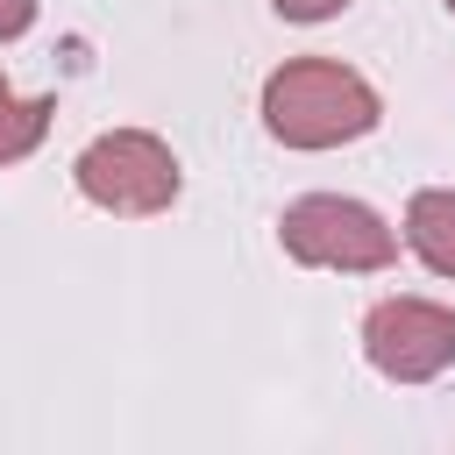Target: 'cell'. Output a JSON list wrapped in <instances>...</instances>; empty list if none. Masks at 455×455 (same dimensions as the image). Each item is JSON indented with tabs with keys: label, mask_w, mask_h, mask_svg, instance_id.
Here are the masks:
<instances>
[{
	"label": "cell",
	"mask_w": 455,
	"mask_h": 455,
	"mask_svg": "<svg viewBox=\"0 0 455 455\" xmlns=\"http://www.w3.org/2000/svg\"><path fill=\"white\" fill-rule=\"evenodd\" d=\"M256 114H263V135L277 149H299V156H320V149H348L363 135H377L384 121V92L341 64V57H284L263 92H256Z\"/></svg>",
	"instance_id": "6da1fadb"
},
{
	"label": "cell",
	"mask_w": 455,
	"mask_h": 455,
	"mask_svg": "<svg viewBox=\"0 0 455 455\" xmlns=\"http://www.w3.org/2000/svg\"><path fill=\"white\" fill-rule=\"evenodd\" d=\"M71 192L114 220H156L185 192V164L156 128H100L71 156Z\"/></svg>",
	"instance_id": "7a4b0ae2"
},
{
	"label": "cell",
	"mask_w": 455,
	"mask_h": 455,
	"mask_svg": "<svg viewBox=\"0 0 455 455\" xmlns=\"http://www.w3.org/2000/svg\"><path fill=\"white\" fill-rule=\"evenodd\" d=\"M277 249L299 270H341V277H377L398 263V228L355 199V192H299L277 213Z\"/></svg>",
	"instance_id": "3957f363"
},
{
	"label": "cell",
	"mask_w": 455,
	"mask_h": 455,
	"mask_svg": "<svg viewBox=\"0 0 455 455\" xmlns=\"http://www.w3.org/2000/svg\"><path fill=\"white\" fill-rule=\"evenodd\" d=\"M363 363L384 384H434L455 370V306L427 291H391L363 313Z\"/></svg>",
	"instance_id": "277c9868"
},
{
	"label": "cell",
	"mask_w": 455,
	"mask_h": 455,
	"mask_svg": "<svg viewBox=\"0 0 455 455\" xmlns=\"http://www.w3.org/2000/svg\"><path fill=\"white\" fill-rule=\"evenodd\" d=\"M398 249L427 277H455V185H419L398 220Z\"/></svg>",
	"instance_id": "5b68a950"
},
{
	"label": "cell",
	"mask_w": 455,
	"mask_h": 455,
	"mask_svg": "<svg viewBox=\"0 0 455 455\" xmlns=\"http://www.w3.org/2000/svg\"><path fill=\"white\" fill-rule=\"evenodd\" d=\"M50 121H57V100L50 92H14L0 78V171L7 164H28L43 149V135H50Z\"/></svg>",
	"instance_id": "8992f818"
},
{
	"label": "cell",
	"mask_w": 455,
	"mask_h": 455,
	"mask_svg": "<svg viewBox=\"0 0 455 455\" xmlns=\"http://www.w3.org/2000/svg\"><path fill=\"white\" fill-rule=\"evenodd\" d=\"M355 0H270V14L277 21H299V28H320V21H334V14H348Z\"/></svg>",
	"instance_id": "52a82bcc"
},
{
	"label": "cell",
	"mask_w": 455,
	"mask_h": 455,
	"mask_svg": "<svg viewBox=\"0 0 455 455\" xmlns=\"http://www.w3.org/2000/svg\"><path fill=\"white\" fill-rule=\"evenodd\" d=\"M36 14H43V0H0V50L21 43V36L36 28Z\"/></svg>",
	"instance_id": "ba28073f"
},
{
	"label": "cell",
	"mask_w": 455,
	"mask_h": 455,
	"mask_svg": "<svg viewBox=\"0 0 455 455\" xmlns=\"http://www.w3.org/2000/svg\"><path fill=\"white\" fill-rule=\"evenodd\" d=\"M441 7H448V14H455V0H441Z\"/></svg>",
	"instance_id": "9c48e42d"
}]
</instances>
